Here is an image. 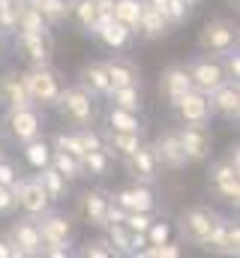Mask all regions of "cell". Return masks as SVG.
I'll list each match as a JSON object with an SVG mask.
<instances>
[{"label":"cell","instance_id":"cell-43","mask_svg":"<svg viewBox=\"0 0 240 258\" xmlns=\"http://www.w3.org/2000/svg\"><path fill=\"white\" fill-rule=\"evenodd\" d=\"M0 30L15 33V0H0Z\"/></svg>","mask_w":240,"mask_h":258},{"label":"cell","instance_id":"cell-5","mask_svg":"<svg viewBox=\"0 0 240 258\" xmlns=\"http://www.w3.org/2000/svg\"><path fill=\"white\" fill-rule=\"evenodd\" d=\"M234 45H237V27L228 18H210V21H204V27L198 33V48L204 54H225Z\"/></svg>","mask_w":240,"mask_h":258},{"label":"cell","instance_id":"cell-32","mask_svg":"<svg viewBox=\"0 0 240 258\" xmlns=\"http://www.w3.org/2000/svg\"><path fill=\"white\" fill-rule=\"evenodd\" d=\"M111 105L126 108V111H141V84H126V87H114L108 93Z\"/></svg>","mask_w":240,"mask_h":258},{"label":"cell","instance_id":"cell-17","mask_svg":"<svg viewBox=\"0 0 240 258\" xmlns=\"http://www.w3.org/2000/svg\"><path fill=\"white\" fill-rule=\"evenodd\" d=\"M207 102H210V111L228 117V120H237L240 117V87L237 81H222L216 90L207 93Z\"/></svg>","mask_w":240,"mask_h":258},{"label":"cell","instance_id":"cell-42","mask_svg":"<svg viewBox=\"0 0 240 258\" xmlns=\"http://www.w3.org/2000/svg\"><path fill=\"white\" fill-rule=\"evenodd\" d=\"M144 237H147V243H165V240H171V225H168V222L153 219V222L147 225Z\"/></svg>","mask_w":240,"mask_h":258},{"label":"cell","instance_id":"cell-15","mask_svg":"<svg viewBox=\"0 0 240 258\" xmlns=\"http://www.w3.org/2000/svg\"><path fill=\"white\" fill-rule=\"evenodd\" d=\"M0 105L3 108H21V105H33L30 102V93H27V84H24V75L18 69H6L0 75Z\"/></svg>","mask_w":240,"mask_h":258},{"label":"cell","instance_id":"cell-27","mask_svg":"<svg viewBox=\"0 0 240 258\" xmlns=\"http://www.w3.org/2000/svg\"><path fill=\"white\" fill-rule=\"evenodd\" d=\"M51 165L63 174L66 183H75V180L84 177V165H81V159L72 156V153H66V150H54V147H51Z\"/></svg>","mask_w":240,"mask_h":258},{"label":"cell","instance_id":"cell-19","mask_svg":"<svg viewBox=\"0 0 240 258\" xmlns=\"http://www.w3.org/2000/svg\"><path fill=\"white\" fill-rule=\"evenodd\" d=\"M159 96L168 102V105H174L180 96L186 93V90H192V78H189V69L186 66H168V69H162V75H159Z\"/></svg>","mask_w":240,"mask_h":258},{"label":"cell","instance_id":"cell-44","mask_svg":"<svg viewBox=\"0 0 240 258\" xmlns=\"http://www.w3.org/2000/svg\"><path fill=\"white\" fill-rule=\"evenodd\" d=\"M222 69H225V78H228V81H237L240 78V54H237V48H228V51L222 54Z\"/></svg>","mask_w":240,"mask_h":258},{"label":"cell","instance_id":"cell-47","mask_svg":"<svg viewBox=\"0 0 240 258\" xmlns=\"http://www.w3.org/2000/svg\"><path fill=\"white\" fill-rule=\"evenodd\" d=\"M15 180H18V171H15V168L0 156V183H3V186H12Z\"/></svg>","mask_w":240,"mask_h":258},{"label":"cell","instance_id":"cell-14","mask_svg":"<svg viewBox=\"0 0 240 258\" xmlns=\"http://www.w3.org/2000/svg\"><path fill=\"white\" fill-rule=\"evenodd\" d=\"M186 69H189L192 87L201 90V93H210V90H216L222 81H228V78H225V69H222V60H216V57H201V60H195V63L186 66Z\"/></svg>","mask_w":240,"mask_h":258},{"label":"cell","instance_id":"cell-37","mask_svg":"<svg viewBox=\"0 0 240 258\" xmlns=\"http://www.w3.org/2000/svg\"><path fill=\"white\" fill-rule=\"evenodd\" d=\"M135 255L138 258H180L183 249H180V243H174V240H165V243H147Z\"/></svg>","mask_w":240,"mask_h":258},{"label":"cell","instance_id":"cell-39","mask_svg":"<svg viewBox=\"0 0 240 258\" xmlns=\"http://www.w3.org/2000/svg\"><path fill=\"white\" fill-rule=\"evenodd\" d=\"M54 150H66V153H72V156H84V147H81V141H78V132H57L54 135Z\"/></svg>","mask_w":240,"mask_h":258},{"label":"cell","instance_id":"cell-12","mask_svg":"<svg viewBox=\"0 0 240 258\" xmlns=\"http://www.w3.org/2000/svg\"><path fill=\"white\" fill-rule=\"evenodd\" d=\"M15 48L27 57L30 66H48L51 63V54H54V45H51L48 30H42V33H18Z\"/></svg>","mask_w":240,"mask_h":258},{"label":"cell","instance_id":"cell-10","mask_svg":"<svg viewBox=\"0 0 240 258\" xmlns=\"http://www.w3.org/2000/svg\"><path fill=\"white\" fill-rule=\"evenodd\" d=\"M6 126L15 141L24 144L42 132V120H39V111L33 105H21V108H6Z\"/></svg>","mask_w":240,"mask_h":258},{"label":"cell","instance_id":"cell-7","mask_svg":"<svg viewBox=\"0 0 240 258\" xmlns=\"http://www.w3.org/2000/svg\"><path fill=\"white\" fill-rule=\"evenodd\" d=\"M207 183L216 192V198H222L225 204H234V207L240 204V168L231 165L228 159L213 162V168L207 174Z\"/></svg>","mask_w":240,"mask_h":258},{"label":"cell","instance_id":"cell-40","mask_svg":"<svg viewBox=\"0 0 240 258\" xmlns=\"http://www.w3.org/2000/svg\"><path fill=\"white\" fill-rule=\"evenodd\" d=\"M189 6L192 3H186V0H165V6H162V15L171 21V27L180 24V21H186L189 18Z\"/></svg>","mask_w":240,"mask_h":258},{"label":"cell","instance_id":"cell-28","mask_svg":"<svg viewBox=\"0 0 240 258\" xmlns=\"http://www.w3.org/2000/svg\"><path fill=\"white\" fill-rule=\"evenodd\" d=\"M105 75H108V84L111 90L114 87H126V84H138V72L129 60H105Z\"/></svg>","mask_w":240,"mask_h":258},{"label":"cell","instance_id":"cell-3","mask_svg":"<svg viewBox=\"0 0 240 258\" xmlns=\"http://www.w3.org/2000/svg\"><path fill=\"white\" fill-rule=\"evenodd\" d=\"M219 219H222V216H219L216 210H210V207H204V204H195V207L183 210V216H180V234H183L192 246H204Z\"/></svg>","mask_w":240,"mask_h":258},{"label":"cell","instance_id":"cell-26","mask_svg":"<svg viewBox=\"0 0 240 258\" xmlns=\"http://www.w3.org/2000/svg\"><path fill=\"white\" fill-rule=\"evenodd\" d=\"M102 141H105V150H108V156H111V153H117L120 159H123V156H129L132 150H138V144H141V132L108 129V132L102 135Z\"/></svg>","mask_w":240,"mask_h":258},{"label":"cell","instance_id":"cell-29","mask_svg":"<svg viewBox=\"0 0 240 258\" xmlns=\"http://www.w3.org/2000/svg\"><path fill=\"white\" fill-rule=\"evenodd\" d=\"M27 3L36 6V12L42 15V21L48 27H54V24L69 18V0H27Z\"/></svg>","mask_w":240,"mask_h":258},{"label":"cell","instance_id":"cell-8","mask_svg":"<svg viewBox=\"0 0 240 258\" xmlns=\"http://www.w3.org/2000/svg\"><path fill=\"white\" fill-rule=\"evenodd\" d=\"M177 138L186 162H204L213 150V135H210L207 123H183L177 129Z\"/></svg>","mask_w":240,"mask_h":258},{"label":"cell","instance_id":"cell-49","mask_svg":"<svg viewBox=\"0 0 240 258\" xmlns=\"http://www.w3.org/2000/svg\"><path fill=\"white\" fill-rule=\"evenodd\" d=\"M147 3H150V6H156V9H162V6H165V0H147Z\"/></svg>","mask_w":240,"mask_h":258},{"label":"cell","instance_id":"cell-50","mask_svg":"<svg viewBox=\"0 0 240 258\" xmlns=\"http://www.w3.org/2000/svg\"><path fill=\"white\" fill-rule=\"evenodd\" d=\"M0 156H3V144H0Z\"/></svg>","mask_w":240,"mask_h":258},{"label":"cell","instance_id":"cell-13","mask_svg":"<svg viewBox=\"0 0 240 258\" xmlns=\"http://www.w3.org/2000/svg\"><path fill=\"white\" fill-rule=\"evenodd\" d=\"M201 249L216 252V255H237L240 252V222L219 219L216 228L210 231V237H207V243H204Z\"/></svg>","mask_w":240,"mask_h":258},{"label":"cell","instance_id":"cell-34","mask_svg":"<svg viewBox=\"0 0 240 258\" xmlns=\"http://www.w3.org/2000/svg\"><path fill=\"white\" fill-rule=\"evenodd\" d=\"M102 231L108 234V243L114 246L117 255H132V231L123 222H108Z\"/></svg>","mask_w":240,"mask_h":258},{"label":"cell","instance_id":"cell-9","mask_svg":"<svg viewBox=\"0 0 240 258\" xmlns=\"http://www.w3.org/2000/svg\"><path fill=\"white\" fill-rule=\"evenodd\" d=\"M12 192H15V207H21L27 216H39L51 207V198L45 192V186L39 183V177H33V180L18 177L12 183Z\"/></svg>","mask_w":240,"mask_h":258},{"label":"cell","instance_id":"cell-51","mask_svg":"<svg viewBox=\"0 0 240 258\" xmlns=\"http://www.w3.org/2000/svg\"><path fill=\"white\" fill-rule=\"evenodd\" d=\"M186 3H195V0H186Z\"/></svg>","mask_w":240,"mask_h":258},{"label":"cell","instance_id":"cell-45","mask_svg":"<svg viewBox=\"0 0 240 258\" xmlns=\"http://www.w3.org/2000/svg\"><path fill=\"white\" fill-rule=\"evenodd\" d=\"M153 222V216L150 213H135V210H129L126 216H123V225L129 228V231H147V225Z\"/></svg>","mask_w":240,"mask_h":258},{"label":"cell","instance_id":"cell-6","mask_svg":"<svg viewBox=\"0 0 240 258\" xmlns=\"http://www.w3.org/2000/svg\"><path fill=\"white\" fill-rule=\"evenodd\" d=\"M36 219V228H39V237H42V249H69L72 243V219L63 216V213H39L33 216Z\"/></svg>","mask_w":240,"mask_h":258},{"label":"cell","instance_id":"cell-36","mask_svg":"<svg viewBox=\"0 0 240 258\" xmlns=\"http://www.w3.org/2000/svg\"><path fill=\"white\" fill-rule=\"evenodd\" d=\"M81 165H84V174H93V177H102L111 165V156L105 147H96V150H87L81 156Z\"/></svg>","mask_w":240,"mask_h":258},{"label":"cell","instance_id":"cell-2","mask_svg":"<svg viewBox=\"0 0 240 258\" xmlns=\"http://www.w3.org/2000/svg\"><path fill=\"white\" fill-rule=\"evenodd\" d=\"M24 75V84H27V93H30V102L33 105H42V108H51L60 96V78L51 66H30L21 72Z\"/></svg>","mask_w":240,"mask_h":258},{"label":"cell","instance_id":"cell-38","mask_svg":"<svg viewBox=\"0 0 240 258\" xmlns=\"http://www.w3.org/2000/svg\"><path fill=\"white\" fill-rule=\"evenodd\" d=\"M81 255L84 258H114V246L108 243V237H99V240H87L81 246Z\"/></svg>","mask_w":240,"mask_h":258},{"label":"cell","instance_id":"cell-11","mask_svg":"<svg viewBox=\"0 0 240 258\" xmlns=\"http://www.w3.org/2000/svg\"><path fill=\"white\" fill-rule=\"evenodd\" d=\"M123 168L129 177H135L138 183H153L156 180V171H159V162H156V153L150 144H138V150H132L129 156H123Z\"/></svg>","mask_w":240,"mask_h":258},{"label":"cell","instance_id":"cell-46","mask_svg":"<svg viewBox=\"0 0 240 258\" xmlns=\"http://www.w3.org/2000/svg\"><path fill=\"white\" fill-rule=\"evenodd\" d=\"M12 210H15V192H12V186L0 183V213H12Z\"/></svg>","mask_w":240,"mask_h":258},{"label":"cell","instance_id":"cell-18","mask_svg":"<svg viewBox=\"0 0 240 258\" xmlns=\"http://www.w3.org/2000/svg\"><path fill=\"white\" fill-rule=\"evenodd\" d=\"M174 108H177V117L183 123H207V120H210L207 93H201V90H195V87L180 96L177 102H174Z\"/></svg>","mask_w":240,"mask_h":258},{"label":"cell","instance_id":"cell-20","mask_svg":"<svg viewBox=\"0 0 240 258\" xmlns=\"http://www.w3.org/2000/svg\"><path fill=\"white\" fill-rule=\"evenodd\" d=\"M153 153H156V162L162 165V168H171V171H177L186 165V156H183V147H180V138H177V129H168V132H162L153 144Z\"/></svg>","mask_w":240,"mask_h":258},{"label":"cell","instance_id":"cell-52","mask_svg":"<svg viewBox=\"0 0 240 258\" xmlns=\"http://www.w3.org/2000/svg\"><path fill=\"white\" fill-rule=\"evenodd\" d=\"M0 51H3V45H0Z\"/></svg>","mask_w":240,"mask_h":258},{"label":"cell","instance_id":"cell-23","mask_svg":"<svg viewBox=\"0 0 240 258\" xmlns=\"http://www.w3.org/2000/svg\"><path fill=\"white\" fill-rule=\"evenodd\" d=\"M93 33H96V36H99V42H102L105 48H111V51L126 48V42H129V36H132V30H129L126 24L114 21L111 15H105V18L93 27Z\"/></svg>","mask_w":240,"mask_h":258},{"label":"cell","instance_id":"cell-21","mask_svg":"<svg viewBox=\"0 0 240 258\" xmlns=\"http://www.w3.org/2000/svg\"><path fill=\"white\" fill-rule=\"evenodd\" d=\"M111 201L123 207L126 213L129 210H135V213H153V207H156V198L150 192V186L147 183H135V186H126V189H120L117 195H111Z\"/></svg>","mask_w":240,"mask_h":258},{"label":"cell","instance_id":"cell-16","mask_svg":"<svg viewBox=\"0 0 240 258\" xmlns=\"http://www.w3.org/2000/svg\"><path fill=\"white\" fill-rule=\"evenodd\" d=\"M108 195L102 192V189H87V192L81 195V201H78V210H81V219L90 225V228H105L108 225Z\"/></svg>","mask_w":240,"mask_h":258},{"label":"cell","instance_id":"cell-48","mask_svg":"<svg viewBox=\"0 0 240 258\" xmlns=\"http://www.w3.org/2000/svg\"><path fill=\"white\" fill-rule=\"evenodd\" d=\"M0 258H12V246L6 237H0Z\"/></svg>","mask_w":240,"mask_h":258},{"label":"cell","instance_id":"cell-25","mask_svg":"<svg viewBox=\"0 0 240 258\" xmlns=\"http://www.w3.org/2000/svg\"><path fill=\"white\" fill-rule=\"evenodd\" d=\"M78 84L84 90H90L93 96H108L111 93V84H108V75H105V66L102 63H84L81 66Z\"/></svg>","mask_w":240,"mask_h":258},{"label":"cell","instance_id":"cell-31","mask_svg":"<svg viewBox=\"0 0 240 258\" xmlns=\"http://www.w3.org/2000/svg\"><path fill=\"white\" fill-rule=\"evenodd\" d=\"M138 12H141V0H111V18L126 24L132 33L138 30Z\"/></svg>","mask_w":240,"mask_h":258},{"label":"cell","instance_id":"cell-33","mask_svg":"<svg viewBox=\"0 0 240 258\" xmlns=\"http://www.w3.org/2000/svg\"><path fill=\"white\" fill-rule=\"evenodd\" d=\"M39 183L45 186V192H48V198L51 201H63V195H66V180H63V174H60L57 168L48 162L45 168H39Z\"/></svg>","mask_w":240,"mask_h":258},{"label":"cell","instance_id":"cell-41","mask_svg":"<svg viewBox=\"0 0 240 258\" xmlns=\"http://www.w3.org/2000/svg\"><path fill=\"white\" fill-rule=\"evenodd\" d=\"M78 141H81V147H84V153L87 150H96V147H105V141H102V132H96L93 126H78Z\"/></svg>","mask_w":240,"mask_h":258},{"label":"cell","instance_id":"cell-30","mask_svg":"<svg viewBox=\"0 0 240 258\" xmlns=\"http://www.w3.org/2000/svg\"><path fill=\"white\" fill-rule=\"evenodd\" d=\"M24 159H27V165L30 168H45L48 162H51V144L45 141V138H30V141H24Z\"/></svg>","mask_w":240,"mask_h":258},{"label":"cell","instance_id":"cell-24","mask_svg":"<svg viewBox=\"0 0 240 258\" xmlns=\"http://www.w3.org/2000/svg\"><path fill=\"white\" fill-rule=\"evenodd\" d=\"M69 18H72L81 30H90V33H93V27L105 18V12L99 9L96 0H69Z\"/></svg>","mask_w":240,"mask_h":258},{"label":"cell","instance_id":"cell-35","mask_svg":"<svg viewBox=\"0 0 240 258\" xmlns=\"http://www.w3.org/2000/svg\"><path fill=\"white\" fill-rule=\"evenodd\" d=\"M108 129H123V132H141V117L138 111H126L111 105L108 108Z\"/></svg>","mask_w":240,"mask_h":258},{"label":"cell","instance_id":"cell-53","mask_svg":"<svg viewBox=\"0 0 240 258\" xmlns=\"http://www.w3.org/2000/svg\"><path fill=\"white\" fill-rule=\"evenodd\" d=\"M15 3H21V0H15Z\"/></svg>","mask_w":240,"mask_h":258},{"label":"cell","instance_id":"cell-1","mask_svg":"<svg viewBox=\"0 0 240 258\" xmlns=\"http://www.w3.org/2000/svg\"><path fill=\"white\" fill-rule=\"evenodd\" d=\"M54 105H57L60 117L69 120L75 129L78 126H93V120H96V99H93V93L84 90L81 84L60 90V96H57Z\"/></svg>","mask_w":240,"mask_h":258},{"label":"cell","instance_id":"cell-22","mask_svg":"<svg viewBox=\"0 0 240 258\" xmlns=\"http://www.w3.org/2000/svg\"><path fill=\"white\" fill-rule=\"evenodd\" d=\"M135 33H141V36H147V39H159V36H168V33H171V21L162 15V9H156V6H150L147 0H141L138 30H135Z\"/></svg>","mask_w":240,"mask_h":258},{"label":"cell","instance_id":"cell-4","mask_svg":"<svg viewBox=\"0 0 240 258\" xmlns=\"http://www.w3.org/2000/svg\"><path fill=\"white\" fill-rule=\"evenodd\" d=\"M6 240H9V246H12V258L42 255V237H39V228H36V219H33V216L9 222Z\"/></svg>","mask_w":240,"mask_h":258}]
</instances>
